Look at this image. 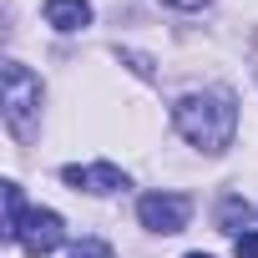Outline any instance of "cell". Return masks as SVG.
<instances>
[{"label":"cell","mask_w":258,"mask_h":258,"mask_svg":"<svg viewBox=\"0 0 258 258\" xmlns=\"http://www.w3.org/2000/svg\"><path fill=\"white\" fill-rule=\"evenodd\" d=\"M61 238H66V223H61V213H51V208H31L26 213V223H21V233H16V243L26 248V253H56L61 248Z\"/></svg>","instance_id":"obj_4"},{"label":"cell","mask_w":258,"mask_h":258,"mask_svg":"<svg viewBox=\"0 0 258 258\" xmlns=\"http://www.w3.org/2000/svg\"><path fill=\"white\" fill-rule=\"evenodd\" d=\"M6 126L21 142H31L41 126V76H31L21 61H6Z\"/></svg>","instance_id":"obj_2"},{"label":"cell","mask_w":258,"mask_h":258,"mask_svg":"<svg viewBox=\"0 0 258 258\" xmlns=\"http://www.w3.org/2000/svg\"><path fill=\"white\" fill-rule=\"evenodd\" d=\"M46 26L81 31V26H91V6H86V0H46Z\"/></svg>","instance_id":"obj_6"},{"label":"cell","mask_w":258,"mask_h":258,"mask_svg":"<svg viewBox=\"0 0 258 258\" xmlns=\"http://www.w3.org/2000/svg\"><path fill=\"white\" fill-rule=\"evenodd\" d=\"M187 258H213V253H187Z\"/></svg>","instance_id":"obj_12"},{"label":"cell","mask_w":258,"mask_h":258,"mask_svg":"<svg viewBox=\"0 0 258 258\" xmlns=\"http://www.w3.org/2000/svg\"><path fill=\"white\" fill-rule=\"evenodd\" d=\"M233 253H238V258H258V233H253V228L238 233V238H233Z\"/></svg>","instance_id":"obj_10"},{"label":"cell","mask_w":258,"mask_h":258,"mask_svg":"<svg viewBox=\"0 0 258 258\" xmlns=\"http://www.w3.org/2000/svg\"><path fill=\"white\" fill-rule=\"evenodd\" d=\"M248 218H253V208H248L243 198H223V208H218V223H223V233H233V238H238V233H248V228H243Z\"/></svg>","instance_id":"obj_7"},{"label":"cell","mask_w":258,"mask_h":258,"mask_svg":"<svg viewBox=\"0 0 258 258\" xmlns=\"http://www.w3.org/2000/svg\"><path fill=\"white\" fill-rule=\"evenodd\" d=\"M137 218H142V228H152V233H182L187 218H192V203H187L182 192H147V198L137 203Z\"/></svg>","instance_id":"obj_3"},{"label":"cell","mask_w":258,"mask_h":258,"mask_svg":"<svg viewBox=\"0 0 258 258\" xmlns=\"http://www.w3.org/2000/svg\"><path fill=\"white\" fill-rule=\"evenodd\" d=\"M167 6H177V11H198V6H208V0H167Z\"/></svg>","instance_id":"obj_11"},{"label":"cell","mask_w":258,"mask_h":258,"mask_svg":"<svg viewBox=\"0 0 258 258\" xmlns=\"http://www.w3.org/2000/svg\"><path fill=\"white\" fill-rule=\"evenodd\" d=\"M21 223H26V203H21V187H16V182H6V238H16V233H21Z\"/></svg>","instance_id":"obj_8"},{"label":"cell","mask_w":258,"mask_h":258,"mask_svg":"<svg viewBox=\"0 0 258 258\" xmlns=\"http://www.w3.org/2000/svg\"><path fill=\"white\" fill-rule=\"evenodd\" d=\"M71 258H111V248H106L101 238H81V243L71 248Z\"/></svg>","instance_id":"obj_9"},{"label":"cell","mask_w":258,"mask_h":258,"mask_svg":"<svg viewBox=\"0 0 258 258\" xmlns=\"http://www.w3.org/2000/svg\"><path fill=\"white\" fill-rule=\"evenodd\" d=\"M172 121L198 152H223L238 132V106L228 91H187L172 106Z\"/></svg>","instance_id":"obj_1"},{"label":"cell","mask_w":258,"mask_h":258,"mask_svg":"<svg viewBox=\"0 0 258 258\" xmlns=\"http://www.w3.org/2000/svg\"><path fill=\"white\" fill-rule=\"evenodd\" d=\"M61 177H66L76 192H116V187H126L121 167H111V162H96V167H61Z\"/></svg>","instance_id":"obj_5"}]
</instances>
